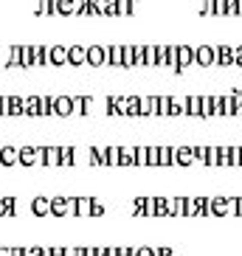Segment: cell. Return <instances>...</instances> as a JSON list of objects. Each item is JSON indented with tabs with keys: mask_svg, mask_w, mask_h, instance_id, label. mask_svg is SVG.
Here are the masks:
<instances>
[{
	"mask_svg": "<svg viewBox=\"0 0 242 256\" xmlns=\"http://www.w3.org/2000/svg\"><path fill=\"white\" fill-rule=\"evenodd\" d=\"M104 62H107V46H88L84 48V65L102 68Z\"/></svg>",
	"mask_w": 242,
	"mask_h": 256,
	"instance_id": "cell-1",
	"label": "cell"
},
{
	"mask_svg": "<svg viewBox=\"0 0 242 256\" xmlns=\"http://www.w3.org/2000/svg\"><path fill=\"white\" fill-rule=\"evenodd\" d=\"M208 214H214V217L234 214V203H231V197H212V200H208Z\"/></svg>",
	"mask_w": 242,
	"mask_h": 256,
	"instance_id": "cell-2",
	"label": "cell"
},
{
	"mask_svg": "<svg viewBox=\"0 0 242 256\" xmlns=\"http://www.w3.org/2000/svg\"><path fill=\"white\" fill-rule=\"evenodd\" d=\"M51 214L54 217H68V214H74V197H54Z\"/></svg>",
	"mask_w": 242,
	"mask_h": 256,
	"instance_id": "cell-3",
	"label": "cell"
},
{
	"mask_svg": "<svg viewBox=\"0 0 242 256\" xmlns=\"http://www.w3.org/2000/svg\"><path fill=\"white\" fill-rule=\"evenodd\" d=\"M48 65L54 68L68 65V46H48Z\"/></svg>",
	"mask_w": 242,
	"mask_h": 256,
	"instance_id": "cell-4",
	"label": "cell"
},
{
	"mask_svg": "<svg viewBox=\"0 0 242 256\" xmlns=\"http://www.w3.org/2000/svg\"><path fill=\"white\" fill-rule=\"evenodd\" d=\"M194 65H200V68H212L214 65V46H197L194 48Z\"/></svg>",
	"mask_w": 242,
	"mask_h": 256,
	"instance_id": "cell-5",
	"label": "cell"
},
{
	"mask_svg": "<svg viewBox=\"0 0 242 256\" xmlns=\"http://www.w3.org/2000/svg\"><path fill=\"white\" fill-rule=\"evenodd\" d=\"M17 164L20 166L40 164V146H20V150H17Z\"/></svg>",
	"mask_w": 242,
	"mask_h": 256,
	"instance_id": "cell-6",
	"label": "cell"
},
{
	"mask_svg": "<svg viewBox=\"0 0 242 256\" xmlns=\"http://www.w3.org/2000/svg\"><path fill=\"white\" fill-rule=\"evenodd\" d=\"M194 65V46H178V74Z\"/></svg>",
	"mask_w": 242,
	"mask_h": 256,
	"instance_id": "cell-7",
	"label": "cell"
},
{
	"mask_svg": "<svg viewBox=\"0 0 242 256\" xmlns=\"http://www.w3.org/2000/svg\"><path fill=\"white\" fill-rule=\"evenodd\" d=\"M70 104H74V113L76 116H90L96 98H93V96H70Z\"/></svg>",
	"mask_w": 242,
	"mask_h": 256,
	"instance_id": "cell-8",
	"label": "cell"
},
{
	"mask_svg": "<svg viewBox=\"0 0 242 256\" xmlns=\"http://www.w3.org/2000/svg\"><path fill=\"white\" fill-rule=\"evenodd\" d=\"M214 65H222V68L234 65V48L231 46H214Z\"/></svg>",
	"mask_w": 242,
	"mask_h": 256,
	"instance_id": "cell-9",
	"label": "cell"
},
{
	"mask_svg": "<svg viewBox=\"0 0 242 256\" xmlns=\"http://www.w3.org/2000/svg\"><path fill=\"white\" fill-rule=\"evenodd\" d=\"M40 164L60 166V146H40Z\"/></svg>",
	"mask_w": 242,
	"mask_h": 256,
	"instance_id": "cell-10",
	"label": "cell"
},
{
	"mask_svg": "<svg viewBox=\"0 0 242 256\" xmlns=\"http://www.w3.org/2000/svg\"><path fill=\"white\" fill-rule=\"evenodd\" d=\"M54 116H74V104H70V96H54Z\"/></svg>",
	"mask_w": 242,
	"mask_h": 256,
	"instance_id": "cell-11",
	"label": "cell"
},
{
	"mask_svg": "<svg viewBox=\"0 0 242 256\" xmlns=\"http://www.w3.org/2000/svg\"><path fill=\"white\" fill-rule=\"evenodd\" d=\"M174 164L178 166H192L194 164V146H178V150H174Z\"/></svg>",
	"mask_w": 242,
	"mask_h": 256,
	"instance_id": "cell-12",
	"label": "cell"
},
{
	"mask_svg": "<svg viewBox=\"0 0 242 256\" xmlns=\"http://www.w3.org/2000/svg\"><path fill=\"white\" fill-rule=\"evenodd\" d=\"M31 214L34 217H48L51 214V200L48 197H34L31 200Z\"/></svg>",
	"mask_w": 242,
	"mask_h": 256,
	"instance_id": "cell-13",
	"label": "cell"
},
{
	"mask_svg": "<svg viewBox=\"0 0 242 256\" xmlns=\"http://www.w3.org/2000/svg\"><path fill=\"white\" fill-rule=\"evenodd\" d=\"M90 200L93 197H74V214H79V217H90Z\"/></svg>",
	"mask_w": 242,
	"mask_h": 256,
	"instance_id": "cell-14",
	"label": "cell"
},
{
	"mask_svg": "<svg viewBox=\"0 0 242 256\" xmlns=\"http://www.w3.org/2000/svg\"><path fill=\"white\" fill-rule=\"evenodd\" d=\"M121 68H136V46H121Z\"/></svg>",
	"mask_w": 242,
	"mask_h": 256,
	"instance_id": "cell-15",
	"label": "cell"
},
{
	"mask_svg": "<svg viewBox=\"0 0 242 256\" xmlns=\"http://www.w3.org/2000/svg\"><path fill=\"white\" fill-rule=\"evenodd\" d=\"M68 65H84V46H70L68 48Z\"/></svg>",
	"mask_w": 242,
	"mask_h": 256,
	"instance_id": "cell-16",
	"label": "cell"
},
{
	"mask_svg": "<svg viewBox=\"0 0 242 256\" xmlns=\"http://www.w3.org/2000/svg\"><path fill=\"white\" fill-rule=\"evenodd\" d=\"M183 116H200V96L183 98Z\"/></svg>",
	"mask_w": 242,
	"mask_h": 256,
	"instance_id": "cell-17",
	"label": "cell"
},
{
	"mask_svg": "<svg viewBox=\"0 0 242 256\" xmlns=\"http://www.w3.org/2000/svg\"><path fill=\"white\" fill-rule=\"evenodd\" d=\"M23 116H40V96H23Z\"/></svg>",
	"mask_w": 242,
	"mask_h": 256,
	"instance_id": "cell-18",
	"label": "cell"
},
{
	"mask_svg": "<svg viewBox=\"0 0 242 256\" xmlns=\"http://www.w3.org/2000/svg\"><path fill=\"white\" fill-rule=\"evenodd\" d=\"M54 8H56V14H76V0H54Z\"/></svg>",
	"mask_w": 242,
	"mask_h": 256,
	"instance_id": "cell-19",
	"label": "cell"
},
{
	"mask_svg": "<svg viewBox=\"0 0 242 256\" xmlns=\"http://www.w3.org/2000/svg\"><path fill=\"white\" fill-rule=\"evenodd\" d=\"M174 164V146H158V166Z\"/></svg>",
	"mask_w": 242,
	"mask_h": 256,
	"instance_id": "cell-20",
	"label": "cell"
},
{
	"mask_svg": "<svg viewBox=\"0 0 242 256\" xmlns=\"http://www.w3.org/2000/svg\"><path fill=\"white\" fill-rule=\"evenodd\" d=\"M20 68H34V46H23L20 48Z\"/></svg>",
	"mask_w": 242,
	"mask_h": 256,
	"instance_id": "cell-21",
	"label": "cell"
},
{
	"mask_svg": "<svg viewBox=\"0 0 242 256\" xmlns=\"http://www.w3.org/2000/svg\"><path fill=\"white\" fill-rule=\"evenodd\" d=\"M0 164L14 166L17 164V146H3V150H0Z\"/></svg>",
	"mask_w": 242,
	"mask_h": 256,
	"instance_id": "cell-22",
	"label": "cell"
},
{
	"mask_svg": "<svg viewBox=\"0 0 242 256\" xmlns=\"http://www.w3.org/2000/svg\"><path fill=\"white\" fill-rule=\"evenodd\" d=\"M104 65L121 68V46H107V62H104Z\"/></svg>",
	"mask_w": 242,
	"mask_h": 256,
	"instance_id": "cell-23",
	"label": "cell"
},
{
	"mask_svg": "<svg viewBox=\"0 0 242 256\" xmlns=\"http://www.w3.org/2000/svg\"><path fill=\"white\" fill-rule=\"evenodd\" d=\"M144 65L146 68L158 65V46H144Z\"/></svg>",
	"mask_w": 242,
	"mask_h": 256,
	"instance_id": "cell-24",
	"label": "cell"
},
{
	"mask_svg": "<svg viewBox=\"0 0 242 256\" xmlns=\"http://www.w3.org/2000/svg\"><path fill=\"white\" fill-rule=\"evenodd\" d=\"M169 102H172V96H155V113L152 116H169Z\"/></svg>",
	"mask_w": 242,
	"mask_h": 256,
	"instance_id": "cell-25",
	"label": "cell"
},
{
	"mask_svg": "<svg viewBox=\"0 0 242 256\" xmlns=\"http://www.w3.org/2000/svg\"><path fill=\"white\" fill-rule=\"evenodd\" d=\"M76 150H70V146H60V166H74L76 164Z\"/></svg>",
	"mask_w": 242,
	"mask_h": 256,
	"instance_id": "cell-26",
	"label": "cell"
},
{
	"mask_svg": "<svg viewBox=\"0 0 242 256\" xmlns=\"http://www.w3.org/2000/svg\"><path fill=\"white\" fill-rule=\"evenodd\" d=\"M8 116H23V96H8Z\"/></svg>",
	"mask_w": 242,
	"mask_h": 256,
	"instance_id": "cell-27",
	"label": "cell"
},
{
	"mask_svg": "<svg viewBox=\"0 0 242 256\" xmlns=\"http://www.w3.org/2000/svg\"><path fill=\"white\" fill-rule=\"evenodd\" d=\"M48 65V46H34V68Z\"/></svg>",
	"mask_w": 242,
	"mask_h": 256,
	"instance_id": "cell-28",
	"label": "cell"
},
{
	"mask_svg": "<svg viewBox=\"0 0 242 256\" xmlns=\"http://www.w3.org/2000/svg\"><path fill=\"white\" fill-rule=\"evenodd\" d=\"M20 48H23V46H12V48H8L6 68H20Z\"/></svg>",
	"mask_w": 242,
	"mask_h": 256,
	"instance_id": "cell-29",
	"label": "cell"
},
{
	"mask_svg": "<svg viewBox=\"0 0 242 256\" xmlns=\"http://www.w3.org/2000/svg\"><path fill=\"white\" fill-rule=\"evenodd\" d=\"M40 116H54V96H40Z\"/></svg>",
	"mask_w": 242,
	"mask_h": 256,
	"instance_id": "cell-30",
	"label": "cell"
},
{
	"mask_svg": "<svg viewBox=\"0 0 242 256\" xmlns=\"http://www.w3.org/2000/svg\"><path fill=\"white\" fill-rule=\"evenodd\" d=\"M127 116H141V96H127Z\"/></svg>",
	"mask_w": 242,
	"mask_h": 256,
	"instance_id": "cell-31",
	"label": "cell"
},
{
	"mask_svg": "<svg viewBox=\"0 0 242 256\" xmlns=\"http://www.w3.org/2000/svg\"><path fill=\"white\" fill-rule=\"evenodd\" d=\"M132 166H146V146H132Z\"/></svg>",
	"mask_w": 242,
	"mask_h": 256,
	"instance_id": "cell-32",
	"label": "cell"
},
{
	"mask_svg": "<svg viewBox=\"0 0 242 256\" xmlns=\"http://www.w3.org/2000/svg\"><path fill=\"white\" fill-rule=\"evenodd\" d=\"M90 166H107V160H104V150H98V146H90Z\"/></svg>",
	"mask_w": 242,
	"mask_h": 256,
	"instance_id": "cell-33",
	"label": "cell"
},
{
	"mask_svg": "<svg viewBox=\"0 0 242 256\" xmlns=\"http://www.w3.org/2000/svg\"><path fill=\"white\" fill-rule=\"evenodd\" d=\"M136 3H138V0H118V3H116V8H118V17H121V14H132V12H136Z\"/></svg>",
	"mask_w": 242,
	"mask_h": 256,
	"instance_id": "cell-34",
	"label": "cell"
},
{
	"mask_svg": "<svg viewBox=\"0 0 242 256\" xmlns=\"http://www.w3.org/2000/svg\"><path fill=\"white\" fill-rule=\"evenodd\" d=\"M118 146H107L104 150V160H107V166H118Z\"/></svg>",
	"mask_w": 242,
	"mask_h": 256,
	"instance_id": "cell-35",
	"label": "cell"
},
{
	"mask_svg": "<svg viewBox=\"0 0 242 256\" xmlns=\"http://www.w3.org/2000/svg\"><path fill=\"white\" fill-rule=\"evenodd\" d=\"M200 116L212 118V96H200Z\"/></svg>",
	"mask_w": 242,
	"mask_h": 256,
	"instance_id": "cell-36",
	"label": "cell"
},
{
	"mask_svg": "<svg viewBox=\"0 0 242 256\" xmlns=\"http://www.w3.org/2000/svg\"><path fill=\"white\" fill-rule=\"evenodd\" d=\"M222 102V116H234V96H220Z\"/></svg>",
	"mask_w": 242,
	"mask_h": 256,
	"instance_id": "cell-37",
	"label": "cell"
},
{
	"mask_svg": "<svg viewBox=\"0 0 242 256\" xmlns=\"http://www.w3.org/2000/svg\"><path fill=\"white\" fill-rule=\"evenodd\" d=\"M169 116H183V98H174L169 102Z\"/></svg>",
	"mask_w": 242,
	"mask_h": 256,
	"instance_id": "cell-38",
	"label": "cell"
},
{
	"mask_svg": "<svg viewBox=\"0 0 242 256\" xmlns=\"http://www.w3.org/2000/svg\"><path fill=\"white\" fill-rule=\"evenodd\" d=\"M56 8H54V0H40L37 6V14H54Z\"/></svg>",
	"mask_w": 242,
	"mask_h": 256,
	"instance_id": "cell-39",
	"label": "cell"
},
{
	"mask_svg": "<svg viewBox=\"0 0 242 256\" xmlns=\"http://www.w3.org/2000/svg\"><path fill=\"white\" fill-rule=\"evenodd\" d=\"M146 166H158V146H146Z\"/></svg>",
	"mask_w": 242,
	"mask_h": 256,
	"instance_id": "cell-40",
	"label": "cell"
},
{
	"mask_svg": "<svg viewBox=\"0 0 242 256\" xmlns=\"http://www.w3.org/2000/svg\"><path fill=\"white\" fill-rule=\"evenodd\" d=\"M102 214H104V206L98 200H90V217H102Z\"/></svg>",
	"mask_w": 242,
	"mask_h": 256,
	"instance_id": "cell-41",
	"label": "cell"
},
{
	"mask_svg": "<svg viewBox=\"0 0 242 256\" xmlns=\"http://www.w3.org/2000/svg\"><path fill=\"white\" fill-rule=\"evenodd\" d=\"M212 116H222V102H220V96H212Z\"/></svg>",
	"mask_w": 242,
	"mask_h": 256,
	"instance_id": "cell-42",
	"label": "cell"
},
{
	"mask_svg": "<svg viewBox=\"0 0 242 256\" xmlns=\"http://www.w3.org/2000/svg\"><path fill=\"white\" fill-rule=\"evenodd\" d=\"M132 256H155V248H132Z\"/></svg>",
	"mask_w": 242,
	"mask_h": 256,
	"instance_id": "cell-43",
	"label": "cell"
},
{
	"mask_svg": "<svg viewBox=\"0 0 242 256\" xmlns=\"http://www.w3.org/2000/svg\"><path fill=\"white\" fill-rule=\"evenodd\" d=\"M212 14H226V0H214V12Z\"/></svg>",
	"mask_w": 242,
	"mask_h": 256,
	"instance_id": "cell-44",
	"label": "cell"
},
{
	"mask_svg": "<svg viewBox=\"0 0 242 256\" xmlns=\"http://www.w3.org/2000/svg\"><path fill=\"white\" fill-rule=\"evenodd\" d=\"M214 12V0H203V8H200V14H212Z\"/></svg>",
	"mask_w": 242,
	"mask_h": 256,
	"instance_id": "cell-45",
	"label": "cell"
},
{
	"mask_svg": "<svg viewBox=\"0 0 242 256\" xmlns=\"http://www.w3.org/2000/svg\"><path fill=\"white\" fill-rule=\"evenodd\" d=\"M42 250H40V245H31V248H23V256H40Z\"/></svg>",
	"mask_w": 242,
	"mask_h": 256,
	"instance_id": "cell-46",
	"label": "cell"
},
{
	"mask_svg": "<svg viewBox=\"0 0 242 256\" xmlns=\"http://www.w3.org/2000/svg\"><path fill=\"white\" fill-rule=\"evenodd\" d=\"M0 116H8V96H0Z\"/></svg>",
	"mask_w": 242,
	"mask_h": 256,
	"instance_id": "cell-47",
	"label": "cell"
},
{
	"mask_svg": "<svg viewBox=\"0 0 242 256\" xmlns=\"http://www.w3.org/2000/svg\"><path fill=\"white\" fill-rule=\"evenodd\" d=\"M234 65H240V68H242V46L234 48Z\"/></svg>",
	"mask_w": 242,
	"mask_h": 256,
	"instance_id": "cell-48",
	"label": "cell"
},
{
	"mask_svg": "<svg viewBox=\"0 0 242 256\" xmlns=\"http://www.w3.org/2000/svg\"><path fill=\"white\" fill-rule=\"evenodd\" d=\"M231 203H234V214H240V217H242V197H234Z\"/></svg>",
	"mask_w": 242,
	"mask_h": 256,
	"instance_id": "cell-49",
	"label": "cell"
},
{
	"mask_svg": "<svg viewBox=\"0 0 242 256\" xmlns=\"http://www.w3.org/2000/svg\"><path fill=\"white\" fill-rule=\"evenodd\" d=\"M155 256H174L172 248H155Z\"/></svg>",
	"mask_w": 242,
	"mask_h": 256,
	"instance_id": "cell-50",
	"label": "cell"
},
{
	"mask_svg": "<svg viewBox=\"0 0 242 256\" xmlns=\"http://www.w3.org/2000/svg\"><path fill=\"white\" fill-rule=\"evenodd\" d=\"M118 250V256H132V248H116Z\"/></svg>",
	"mask_w": 242,
	"mask_h": 256,
	"instance_id": "cell-51",
	"label": "cell"
},
{
	"mask_svg": "<svg viewBox=\"0 0 242 256\" xmlns=\"http://www.w3.org/2000/svg\"><path fill=\"white\" fill-rule=\"evenodd\" d=\"M104 256H118V250H116V248H104Z\"/></svg>",
	"mask_w": 242,
	"mask_h": 256,
	"instance_id": "cell-52",
	"label": "cell"
},
{
	"mask_svg": "<svg viewBox=\"0 0 242 256\" xmlns=\"http://www.w3.org/2000/svg\"><path fill=\"white\" fill-rule=\"evenodd\" d=\"M51 256H62V248L56 245V248H51Z\"/></svg>",
	"mask_w": 242,
	"mask_h": 256,
	"instance_id": "cell-53",
	"label": "cell"
},
{
	"mask_svg": "<svg viewBox=\"0 0 242 256\" xmlns=\"http://www.w3.org/2000/svg\"><path fill=\"white\" fill-rule=\"evenodd\" d=\"M12 256H23V248H12Z\"/></svg>",
	"mask_w": 242,
	"mask_h": 256,
	"instance_id": "cell-54",
	"label": "cell"
},
{
	"mask_svg": "<svg viewBox=\"0 0 242 256\" xmlns=\"http://www.w3.org/2000/svg\"><path fill=\"white\" fill-rule=\"evenodd\" d=\"M84 256H96V248H84Z\"/></svg>",
	"mask_w": 242,
	"mask_h": 256,
	"instance_id": "cell-55",
	"label": "cell"
},
{
	"mask_svg": "<svg viewBox=\"0 0 242 256\" xmlns=\"http://www.w3.org/2000/svg\"><path fill=\"white\" fill-rule=\"evenodd\" d=\"M0 256H12V248H0Z\"/></svg>",
	"mask_w": 242,
	"mask_h": 256,
	"instance_id": "cell-56",
	"label": "cell"
},
{
	"mask_svg": "<svg viewBox=\"0 0 242 256\" xmlns=\"http://www.w3.org/2000/svg\"><path fill=\"white\" fill-rule=\"evenodd\" d=\"M236 166H242V146H240V152H236Z\"/></svg>",
	"mask_w": 242,
	"mask_h": 256,
	"instance_id": "cell-57",
	"label": "cell"
}]
</instances>
